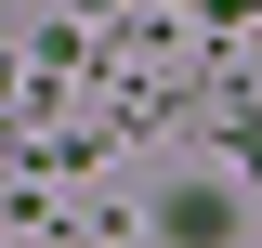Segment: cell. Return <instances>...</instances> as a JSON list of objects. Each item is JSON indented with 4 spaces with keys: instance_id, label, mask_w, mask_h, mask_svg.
I'll return each instance as SVG.
<instances>
[{
    "instance_id": "cell-1",
    "label": "cell",
    "mask_w": 262,
    "mask_h": 248,
    "mask_svg": "<svg viewBox=\"0 0 262 248\" xmlns=\"http://www.w3.org/2000/svg\"><path fill=\"white\" fill-rule=\"evenodd\" d=\"M158 222H170V235H223V222H236V196H210V183H184V196H170Z\"/></svg>"
}]
</instances>
